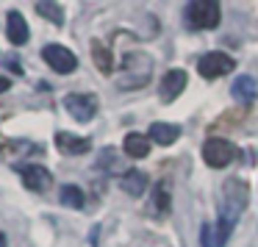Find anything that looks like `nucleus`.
<instances>
[{"mask_svg": "<svg viewBox=\"0 0 258 247\" xmlns=\"http://www.w3.org/2000/svg\"><path fill=\"white\" fill-rule=\"evenodd\" d=\"M247 200H250V186L241 178H228L222 183V192H219V217H217V228H214V247H225L230 230L239 222V214L247 208Z\"/></svg>", "mask_w": 258, "mask_h": 247, "instance_id": "1", "label": "nucleus"}, {"mask_svg": "<svg viewBox=\"0 0 258 247\" xmlns=\"http://www.w3.org/2000/svg\"><path fill=\"white\" fill-rule=\"evenodd\" d=\"M153 73V58L145 53H128L122 64V81H119V89H139L150 81Z\"/></svg>", "mask_w": 258, "mask_h": 247, "instance_id": "2", "label": "nucleus"}, {"mask_svg": "<svg viewBox=\"0 0 258 247\" xmlns=\"http://www.w3.org/2000/svg\"><path fill=\"white\" fill-rule=\"evenodd\" d=\"M186 23L195 31H214L222 23V9L214 0H195L186 6Z\"/></svg>", "mask_w": 258, "mask_h": 247, "instance_id": "3", "label": "nucleus"}, {"mask_svg": "<svg viewBox=\"0 0 258 247\" xmlns=\"http://www.w3.org/2000/svg\"><path fill=\"white\" fill-rule=\"evenodd\" d=\"M233 158H236V147L230 145L228 139H219V136L206 139V145H203V161H206L208 167L222 169V167H228Z\"/></svg>", "mask_w": 258, "mask_h": 247, "instance_id": "4", "label": "nucleus"}, {"mask_svg": "<svg viewBox=\"0 0 258 247\" xmlns=\"http://www.w3.org/2000/svg\"><path fill=\"white\" fill-rule=\"evenodd\" d=\"M233 67H236V58H230L228 53H219V50L206 53L203 58H197V73H200L203 78H208V81L233 73Z\"/></svg>", "mask_w": 258, "mask_h": 247, "instance_id": "5", "label": "nucleus"}, {"mask_svg": "<svg viewBox=\"0 0 258 247\" xmlns=\"http://www.w3.org/2000/svg\"><path fill=\"white\" fill-rule=\"evenodd\" d=\"M42 58H45V64L50 70H56L58 75H70V73L78 70L75 53L70 50V47H64V45H45L42 47Z\"/></svg>", "mask_w": 258, "mask_h": 247, "instance_id": "6", "label": "nucleus"}, {"mask_svg": "<svg viewBox=\"0 0 258 247\" xmlns=\"http://www.w3.org/2000/svg\"><path fill=\"white\" fill-rule=\"evenodd\" d=\"M64 108L75 122H89L97 114V97L89 92H73V95L64 97Z\"/></svg>", "mask_w": 258, "mask_h": 247, "instance_id": "7", "label": "nucleus"}, {"mask_svg": "<svg viewBox=\"0 0 258 247\" xmlns=\"http://www.w3.org/2000/svg\"><path fill=\"white\" fill-rule=\"evenodd\" d=\"M20 178H23V186L28 192H47L53 186V175L50 169H45L42 164H20Z\"/></svg>", "mask_w": 258, "mask_h": 247, "instance_id": "8", "label": "nucleus"}, {"mask_svg": "<svg viewBox=\"0 0 258 247\" xmlns=\"http://www.w3.org/2000/svg\"><path fill=\"white\" fill-rule=\"evenodd\" d=\"M183 89H186V73L183 70H167L161 84H158V97H161V103H172L180 97Z\"/></svg>", "mask_w": 258, "mask_h": 247, "instance_id": "9", "label": "nucleus"}, {"mask_svg": "<svg viewBox=\"0 0 258 247\" xmlns=\"http://www.w3.org/2000/svg\"><path fill=\"white\" fill-rule=\"evenodd\" d=\"M56 147L64 153V156H84V153L92 150V139L75 136V134H70V131H58L56 134Z\"/></svg>", "mask_w": 258, "mask_h": 247, "instance_id": "10", "label": "nucleus"}, {"mask_svg": "<svg viewBox=\"0 0 258 247\" xmlns=\"http://www.w3.org/2000/svg\"><path fill=\"white\" fill-rule=\"evenodd\" d=\"M6 34H9V39H12V45H17V47L28 42V23H25V17L20 12H9Z\"/></svg>", "mask_w": 258, "mask_h": 247, "instance_id": "11", "label": "nucleus"}, {"mask_svg": "<svg viewBox=\"0 0 258 247\" xmlns=\"http://www.w3.org/2000/svg\"><path fill=\"white\" fill-rule=\"evenodd\" d=\"M119 186H122V192H128L131 197H142L147 192V175L142 172V169H128V172L122 175V180H119Z\"/></svg>", "mask_w": 258, "mask_h": 247, "instance_id": "12", "label": "nucleus"}, {"mask_svg": "<svg viewBox=\"0 0 258 247\" xmlns=\"http://www.w3.org/2000/svg\"><path fill=\"white\" fill-rule=\"evenodd\" d=\"M178 136H180V128L172 122H153L150 125V142H156V145L169 147L172 142H178Z\"/></svg>", "mask_w": 258, "mask_h": 247, "instance_id": "13", "label": "nucleus"}, {"mask_svg": "<svg viewBox=\"0 0 258 247\" xmlns=\"http://www.w3.org/2000/svg\"><path fill=\"white\" fill-rule=\"evenodd\" d=\"M122 147H125V156H131V158H147L150 156V136L128 134L122 142Z\"/></svg>", "mask_w": 258, "mask_h": 247, "instance_id": "14", "label": "nucleus"}, {"mask_svg": "<svg viewBox=\"0 0 258 247\" xmlns=\"http://www.w3.org/2000/svg\"><path fill=\"white\" fill-rule=\"evenodd\" d=\"M153 206H156L158 217H167L169 208H172V197H169V180L161 178L156 186H153Z\"/></svg>", "mask_w": 258, "mask_h": 247, "instance_id": "15", "label": "nucleus"}, {"mask_svg": "<svg viewBox=\"0 0 258 247\" xmlns=\"http://www.w3.org/2000/svg\"><path fill=\"white\" fill-rule=\"evenodd\" d=\"M255 92H258V86L250 75H239V78L233 81V86H230V95L241 103H250L252 97H255Z\"/></svg>", "mask_w": 258, "mask_h": 247, "instance_id": "16", "label": "nucleus"}, {"mask_svg": "<svg viewBox=\"0 0 258 247\" xmlns=\"http://www.w3.org/2000/svg\"><path fill=\"white\" fill-rule=\"evenodd\" d=\"M58 197H61V203L70 208H84L86 206V195L81 192V186H75V183H64L61 189H58Z\"/></svg>", "mask_w": 258, "mask_h": 247, "instance_id": "17", "label": "nucleus"}, {"mask_svg": "<svg viewBox=\"0 0 258 247\" xmlns=\"http://www.w3.org/2000/svg\"><path fill=\"white\" fill-rule=\"evenodd\" d=\"M92 58H95V67L100 70V73H111L114 70V61H111V53H108V47L103 45L100 39H95L92 42Z\"/></svg>", "mask_w": 258, "mask_h": 247, "instance_id": "18", "label": "nucleus"}, {"mask_svg": "<svg viewBox=\"0 0 258 247\" xmlns=\"http://www.w3.org/2000/svg\"><path fill=\"white\" fill-rule=\"evenodd\" d=\"M36 14H42V17L47 20V23L53 25H61L64 23V9L58 6V3H50V0H39V3H34Z\"/></svg>", "mask_w": 258, "mask_h": 247, "instance_id": "19", "label": "nucleus"}, {"mask_svg": "<svg viewBox=\"0 0 258 247\" xmlns=\"http://www.w3.org/2000/svg\"><path fill=\"white\" fill-rule=\"evenodd\" d=\"M97 164H100L103 169L111 167V172H119V169H122V167L117 164V158H114V150H111V147H106V150L100 153V161H97Z\"/></svg>", "mask_w": 258, "mask_h": 247, "instance_id": "20", "label": "nucleus"}, {"mask_svg": "<svg viewBox=\"0 0 258 247\" xmlns=\"http://www.w3.org/2000/svg\"><path fill=\"white\" fill-rule=\"evenodd\" d=\"M200 236H203V239H200L203 247H214V241H211V225H208V222L200 228Z\"/></svg>", "mask_w": 258, "mask_h": 247, "instance_id": "21", "label": "nucleus"}, {"mask_svg": "<svg viewBox=\"0 0 258 247\" xmlns=\"http://www.w3.org/2000/svg\"><path fill=\"white\" fill-rule=\"evenodd\" d=\"M9 86H12V81H9V78H3V75H0V95H3V92H9Z\"/></svg>", "mask_w": 258, "mask_h": 247, "instance_id": "22", "label": "nucleus"}, {"mask_svg": "<svg viewBox=\"0 0 258 247\" xmlns=\"http://www.w3.org/2000/svg\"><path fill=\"white\" fill-rule=\"evenodd\" d=\"M0 247H6V233H0Z\"/></svg>", "mask_w": 258, "mask_h": 247, "instance_id": "23", "label": "nucleus"}]
</instances>
